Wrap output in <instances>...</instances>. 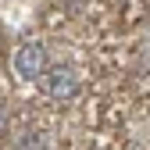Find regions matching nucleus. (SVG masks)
Masks as SVG:
<instances>
[{"mask_svg":"<svg viewBox=\"0 0 150 150\" xmlns=\"http://www.w3.org/2000/svg\"><path fill=\"white\" fill-rule=\"evenodd\" d=\"M43 86H47V93H50L54 100H71L75 93H79V75L61 64V68H50L43 75Z\"/></svg>","mask_w":150,"mask_h":150,"instance_id":"nucleus-2","label":"nucleus"},{"mask_svg":"<svg viewBox=\"0 0 150 150\" xmlns=\"http://www.w3.org/2000/svg\"><path fill=\"white\" fill-rule=\"evenodd\" d=\"M14 71L22 75V79H43V75L50 71L47 64V47L40 43H22L14 50Z\"/></svg>","mask_w":150,"mask_h":150,"instance_id":"nucleus-1","label":"nucleus"}]
</instances>
